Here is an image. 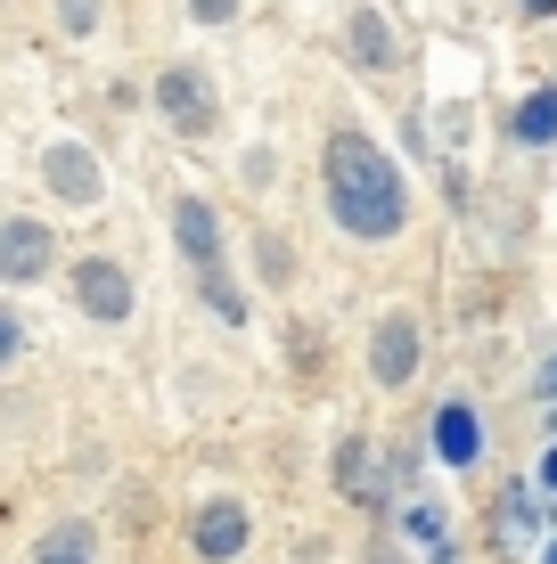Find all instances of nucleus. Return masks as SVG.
Here are the masks:
<instances>
[{"instance_id": "f257e3e1", "label": "nucleus", "mask_w": 557, "mask_h": 564, "mask_svg": "<svg viewBox=\"0 0 557 564\" xmlns=\"http://www.w3.org/2000/svg\"><path fill=\"white\" fill-rule=\"evenodd\" d=\"M329 213H336V229L344 238H394L401 221H410V197H401V172L386 164V148L369 140V131H329Z\"/></svg>"}, {"instance_id": "f03ea898", "label": "nucleus", "mask_w": 557, "mask_h": 564, "mask_svg": "<svg viewBox=\"0 0 557 564\" xmlns=\"http://www.w3.org/2000/svg\"><path fill=\"white\" fill-rule=\"evenodd\" d=\"M157 107H164V123L181 131V140H205V131L222 123V107H214V83H205V66H164V74H157Z\"/></svg>"}, {"instance_id": "7ed1b4c3", "label": "nucleus", "mask_w": 557, "mask_h": 564, "mask_svg": "<svg viewBox=\"0 0 557 564\" xmlns=\"http://www.w3.org/2000/svg\"><path fill=\"white\" fill-rule=\"evenodd\" d=\"M42 181H50L57 205H99V197H107V172H99V155H90L83 140H57V148L42 155Z\"/></svg>"}, {"instance_id": "20e7f679", "label": "nucleus", "mask_w": 557, "mask_h": 564, "mask_svg": "<svg viewBox=\"0 0 557 564\" xmlns=\"http://www.w3.org/2000/svg\"><path fill=\"white\" fill-rule=\"evenodd\" d=\"M50 262H57L50 221H0V279H9V286L50 279Z\"/></svg>"}, {"instance_id": "39448f33", "label": "nucleus", "mask_w": 557, "mask_h": 564, "mask_svg": "<svg viewBox=\"0 0 557 564\" xmlns=\"http://www.w3.org/2000/svg\"><path fill=\"white\" fill-rule=\"evenodd\" d=\"M74 303H83L99 327H124V319H131V279H124V262L90 254L83 270H74Z\"/></svg>"}, {"instance_id": "423d86ee", "label": "nucleus", "mask_w": 557, "mask_h": 564, "mask_svg": "<svg viewBox=\"0 0 557 564\" xmlns=\"http://www.w3.org/2000/svg\"><path fill=\"white\" fill-rule=\"evenodd\" d=\"M369 368H377V384H410V377H418V319H410V311L377 319V336H369Z\"/></svg>"}, {"instance_id": "0eeeda50", "label": "nucleus", "mask_w": 557, "mask_h": 564, "mask_svg": "<svg viewBox=\"0 0 557 564\" xmlns=\"http://www.w3.org/2000/svg\"><path fill=\"white\" fill-rule=\"evenodd\" d=\"M172 238H181V254L197 262V279H205V270H222V221H214V205H205V197L172 205Z\"/></svg>"}, {"instance_id": "6e6552de", "label": "nucleus", "mask_w": 557, "mask_h": 564, "mask_svg": "<svg viewBox=\"0 0 557 564\" xmlns=\"http://www.w3.org/2000/svg\"><path fill=\"white\" fill-rule=\"evenodd\" d=\"M246 523H255V516H246L238 499H214V508H197V532H189V540H197L205 564H229L246 549Z\"/></svg>"}, {"instance_id": "1a4fd4ad", "label": "nucleus", "mask_w": 557, "mask_h": 564, "mask_svg": "<svg viewBox=\"0 0 557 564\" xmlns=\"http://www.w3.org/2000/svg\"><path fill=\"white\" fill-rule=\"evenodd\" d=\"M344 50H353V66H361V74H386V66H394V33H386V17H377V9H353V17H344Z\"/></svg>"}, {"instance_id": "9d476101", "label": "nucleus", "mask_w": 557, "mask_h": 564, "mask_svg": "<svg viewBox=\"0 0 557 564\" xmlns=\"http://www.w3.org/2000/svg\"><path fill=\"white\" fill-rule=\"evenodd\" d=\"M336 491L361 499V508H377V499H386V482H377V458H369V442H361V434L336 451Z\"/></svg>"}, {"instance_id": "9b49d317", "label": "nucleus", "mask_w": 557, "mask_h": 564, "mask_svg": "<svg viewBox=\"0 0 557 564\" xmlns=\"http://www.w3.org/2000/svg\"><path fill=\"white\" fill-rule=\"evenodd\" d=\"M435 451H443V466H475L484 434H475V410H468V401H451V410L435 417Z\"/></svg>"}, {"instance_id": "f8f14e48", "label": "nucleus", "mask_w": 557, "mask_h": 564, "mask_svg": "<svg viewBox=\"0 0 557 564\" xmlns=\"http://www.w3.org/2000/svg\"><path fill=\"white\" fill-rule=\"evenodd\" d=\"M516 140H525V148H549L557 140V83H542L525 107H516Z\"/></svg>"}, {"instance_id": "ddd939ff", "label": "nucleus", "mask_w": 557, "mask_h": 564, "mask_svg": "<svg viewBox=\"0 0 557 564\" xmlns=\"http://www.w3.org/2000/svg\"><path fill=\"white\" fill-rule=\"evenodd\" d=\"M33 564H99V549H90V523H57L42 549H33Z\"/></svg>"}, {"instance_id": "4468645a", "label": "nucleus", "mask_w": 557, "mask_h": 564, "mask_svg": "<svg viewBox=\"0 0 557 564\" xmlns=\"http://www.w3.org/2000/svg\"><path fill=\"white\" fill-rule=\"evenodd\" d=\"M205 303H214L222 311V327H246V295H238V279H229V270H205Z\"/></svg>"}, {"instance_id": "2eb2a0df", "label": "nucleus", "mask_w": 557, "mask_h": 564, "mask_svg": "<svg viewBox=\"0 0 557 564\" xmlns=\"http://www.w3.org/2000/svg\"><path fill=\"white\" fill-rule=\"evenodd\" d=\"M263 279H271V286H287V279H296V254H287V246H279V229H263Z\"/></svg>"}, {"instance_id": "dca6fc26", "label": "nucleus", "mask_w": 557, "mask_h": 564, "mask_svg": "<svg viewBox=\"0 0 557 564\" xmlns=\"http://www.w3.org/2000/svg\"><path fill=\"white\" fill-rule=\"evenodd\" d=\"M401 523H410V540H427V549H443V508H435V499H418V508L401 516Z\"/></svg>"}, {"instance_id": "f3484780", "label": "nucleus", "mask_w": 557, "mask_h": 564, "mask_svg": "<svg viewBox=\"0 0 557 564\" xmlns=\"http://www.w3.org/2000/svg\"><path fill=\"white\" fill-rule=\"evenodd\" d=\"M57 25H66V33H90V25H99V0H57Z\"/></svg>"}, {"instance_id": "a211bd4d", "label": "nucleus", "mask_w": 557, "mask_h": 564, "mask_svg": "<svg viewBox=\"0 0 557 564\" xmlns=\"http://www.w3.org/2000/svg\"><path fill=\"white\" fill-rule=\"evenodd\" d=\"M189 17H197V25H229V17H238V0H189Z\"/></svg>"}, {"instance_id": "6ab92c4d", "label": "nucleus", "mask_w": 557, "mask_h": 564, "mask_svg": "<svg viewBox=\"0 0 557 564\" xmlns=\"http://www.w3.org/2000/svg\"><path fill=\"white\" fill-rule=\"evenodd\" d=\"M17 352H25V327H17V319H9V311H0V368H9Z\"/></svg>"}, {"instance_id": "aec40b11", "label": "nucleus", "mask_w": 557, "mask_h": 564, "mask_svg": "<svg viewBox=\"0 0 557 564\" xmlns=\"http://www.w3.org/2000/svg\"><path fill=\"white\" fill-rule=\"evenodd\" d=\"M542 491H557V451L542 458Z\"/></svg>"}, {"instance_id": "412c9836", "label": "nucleus", "mask_w": 557, "mask_h": 564, "mask_svg": "<svg viewBox=\"0 0 557 564\" xmlns=\"http://www.w3.org/2000/svg\"><path fill=\"white\" fill-rule=\"evenodd\" d=\"M542 393H549V401H557V360H549V368H542Z\"/></svg>"}, {"instance_id": "4be33fe9", "label": "nucleus", "mask_w": 557, "mask_h": 564, "mask_svg": "<svg viewBox=\"0 0 557 564\" xmlns=\"http://www.w3.org/2000/svg\"><path fill=\"white\" fill-rule=\"evenodd\" d=\"M525 9H533V17H557V0H525Z\"/></svg>"}]
</instances>
